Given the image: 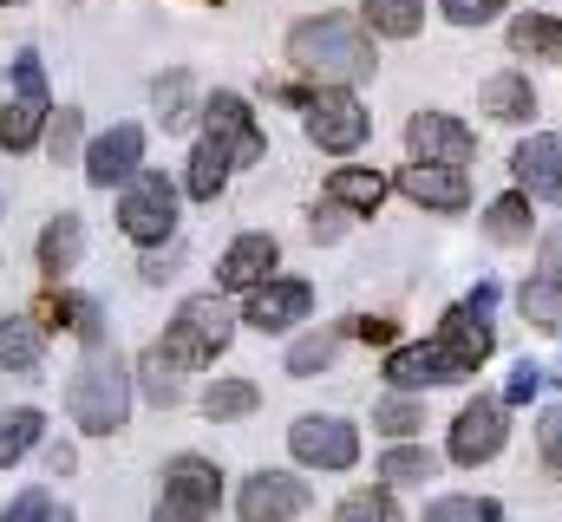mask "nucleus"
<instances>
[{
	"mask_svg": "<svg viewBox=\"0 0 562 522\" xmlns=\"http://www.w3.org/2000/svg\"><path fill=\"white\" fill-rule=\"evenodd\" d=\"M504 510L491 503V497H438L431 510H425V522H497Z\"/></svg>",
	"mask_w": 562,
	"mask_h": 522,
	"instance_id": "c9c22d12",
	"label": "nucleus"
},
{
	"mask_svg": "<svg viewBox=\"0 0 562 522\" xmlns=\"http://www.w3.org/2000/svg\"><path fill=\"white\" fill-rule=\"evenodd\" d=\"M353 333H360L367 347H393V333H400V327H393V320H353Z\"/></svg>",
	"mask_w": 562,
	"mask_h": 522,
	"instance_id": "37998d69",
	"label": "nucleus"
},
{
	"mask_svg": "<svg viewBox=\"0 0 562 522\" xmlns=\"http://www.w3.org/2000/svg\"><path fill=\"white\" fill-rule=\"evenodd\" d=\"M307 314H314V287H307V281H281V274H269V281L249 294V314H243V320H249L256 333H288V327L307 320Z\"/></svg>",
	"mask_w": 562,
	"mask_h": 522,
	"instance_id": "2eb2a0df",
	"label": "nucleus"
},
{
	"mask_svg": "<svg viewBox=\"0 0 562 522\" xmlns=\"http://www.w3.org/2000/svg\"><path fill=\"white\" fill-rule=\"evenodd\" d=\"M543 268H550V274H562V229L543 242Z\"/></svg>",
	"mask_w": 562,
	"mask_h": 522,
	"instance_id": "49530a36",
	"label": "nucleus"
},
{
	"mask_svg": "<svg viewBox=\"0 0 562 522\" xmlns=\"http://www.w3.org/2000/svg\"><path fill=\"white\" fill-rule=\"evenodd\" d=\"M386 386L393 392H419V386H451V379H445L438 347L425 340V347H393V353H386Z\"/></svg>",
	"mask_w": 562,
	"mask_h": 522,
	"instance_id": "4be33fe9",
	"label": "nucleus"
},
{
	"mask_svg": "<svg viewBox=\"0 0 562 522\" xmlns=\"http://www.w3.org/2000/svg\"><path fill=\"white\" fill-rule=\"evenodd\" d=\"M262 405V392L249 386V379H216V386L203 392V418L210 424H236V418H249Z\"/></svg>",
	"mask_w": 562,
	"mask_h": 522,
	"instance_id": "c756f323",
	"label": "nucleus"
},
{
	"mask_svg": "<svg viewBox=\"0 0 562 522\" xmlns=\"http://www.w3.org/2000/svg\"><path fill=\"white\" fill-rule=\"evenodd\" d=\"M340 236V216H314V242H334Z\"/></svg>",
	"mask_w": 562,
	"mask_h": 522,
	"instance_id": "de8ad7c7",
	"label": "nucleus"
},
{
	"mask_svg": "<svg viewBox=\"0 0 562 522\" xmlns=\"http://www.w3.org/2000/svg\"><path fill=\"white\" fill-rule=\"evenodd\" d=\"M138 274L150 281V287H157V281H170V274H177V256H144V261H138Z\"/></svg>",
	"mask_w": 562,
	"mask_h": 522,
	"instance_id": "c03bdc74",
	"label": "nucleus"
},
{
	"mask_svg": "<svg viewBox=\"0 0 562 522\" xmlns=\"http://www.w3.org/2000/svg\"><path fill=\"white\" fill-rule=\"evenodd\" d=\"M138 386H144V398L164 411V405H177V398H183V366H177L164 347H150V353L138 360Z\"/></svg>",
	"mask_w": 562,
	"mask_h": 522,
	"instance_id": "bb28decb",
	"label": "nucleus"
},
{
	"mask_svg": "<svg viewBox=\"0 0 562 522\" xmlns=\"http://www.w3.org/2000/svg\"><path fill=\"white\" fill-rule=\"evenodd\" d=\"M46 522H72V510H46Z\"/></svg>",
	"mask_w": 562,
	"mask_h": 522,
	"instance_id": "09e8293b",
	"label": "nucleus"
},
{
	"mask_svg": "<svg viewBox=\"0 0 562 522\" xmlns=\"http://www.w3.org/2000/svg\"><path fill=\"white\" fill-rule=\"evenodd\" d=\"M438 7H445L451 26H484V20H497L510 0H438Z\"/></svg>",
	"mask_w": 562,
	"mask_h": 522,
	"instance_id": "58836bf2",
	"label": "nucleus"
},
{
	"mask_svg": "<svg viewBox=\"0 0 562 522\" xmlns=\"http://www.w3.org/2000/svg\"><path fill=\"white\" fill-rule=\"evenodd\" d=\"M46 144H53V163H66V157L79 150V112H59L53 130H46Z\"/></svg>",
	"mask_w": 562,
	"mask_h": 522,
	"instance_id": "ea45409f",
	"label": "nucleus"
},
{
	"mask_svg": "<svg viewBox=\"0 0 562 522\" xmlns=\"http://www.w3.org/2000/svg\"><path fill=\"white\" fill-rule=\"evenodd\" d=\"M510 53L562 66V20L557 13H517V20H510Z\"/></svg>",
	"mask_w": 562,
	"mask_h": 522,
	"instance_id": "393cba45",
	"label": "nucleus"
},
{
	"mask_svg": "<svg viewBox=\"0 0 562 522\" xmlns=\"http://www.w3.org/2000/svg\"><path fill=\"white\" fill-rule=\"evenodd\" d=\"M334 353H340V333H307V340H294L288 347V379H314V373H327L334 366Z\"/></svg>",
	"mask_w": 562,
	"mask_h": 522,
	"instance_id": "2f4dec72",
	"label": "nucleus"
},
{
	"mask_svg": "<svg viewBox=\"0 0 562 522\" xmlns=\"http://www.w3.org/2000/svg\"><path fill=\"white\" fill-rule=\"evenodd\" d=\"M471 307H477V314H491V307H497V281H477V294H471Z\"/></svg>",
	"mask_w": 562,
	"mask_h": 522,
	"instance_id": "a18cd8bd",
	"label": "nucleus"
},
{
	"mask_svg": "<svg viewBox=\"0 0 562 522\" xmlns=\"http://www.w3.org/2000/svg\"><path fill=\"white\" fill-rule=\"evenodd\" d=\"M46 510H53V503H46V490H20V497L7 503V517H0V522H46Z\"/></svg>",
	"mask_w": 562,
	"mask_h": 522,
	"instance_id": "79ce46f5",
	"label": "nucleus"
},
{
	"mask_svg": "<svg viewBox=\"0 0 562 522\" xmlns=\"http://www.w3.org/2000/svg\"><path fill=\"white\" fill-rule=\"evenodd\" d=\"M477 105H484L497 125H530V118H537V86H530L524 72H497V79H484Z\"/></svg>",
	"mask_w": 562,
	"mask_h": 522,
	"instance_id": "6ab92c4d",
	"label": "nucleus"
},
{
	"mask_svg": "<svg viewBox=\"0 0 562 522\" xmlns=\"http://www.w3.org/2000/svg\"><path fill=\"white\" fill-rule=\"evenodd\" d=\"M243 522H294L307 510V484L301 477H281V470H256L236 497Z\"/></svg>",
	"mask_w": 562,
	"mask_h": 522,
	"instance_id": "dca6fc26",
	"label": "nucleus"
},
{
	"mask_svg": "<svg viewBox=\"0 0 562 522\" xmlns=\"http://www.w3.org/2000/svg\"><path fill=\"white\" fill-rule=\"evenodd\" d=\"M406 144H413V157H419V163H451V170H464V163L477 157L471 125H458L451 112H413Z\"/></svg>",
	"mask_w": 562,
	"mask_h": 522,
	"instance_id": "9b49d317",
	"label": "nucleus"
},
{
	"mask_svg": "<svg viewBox=\"0 0 562 522\" xmlns=\"http://www.w3.org/2000/svg\"><path fill=\"white\" fill-rule=\"evenodd\" d=\"M373 424H380L386 438H419V431H425V405L400 392V398H386V405L373 411Z\"/></svg>",
	"mask_w": 562,
	"mask_h": 522,
	"instance_id": "f704fd0d",
	"label": "nucleus"
},
{
	"mask_svg": "<svg viewBox=\"0 0 562 522\" xmlns=\"http://www.w3.org/2000/svg\"><path fill=\"white\" fill-rule=\"evenodd\" d=\"M288 451H294L301 464H314V470H353V457H360V431H353L347 418H321V411H307V418L288 424Z\"/></svg>",
	"mask_w": 562,
	"mask_h": 522,
	"instance_id": "0eeeda50",
	"label": "nucleus"
},
{
	"mask_svg": "<svg viewBox=\"0 0 562 522\" xmlns=\"http://www.w3.org/2000/svg\"><path fill=\"white\" fill-rule=\"evenodd\" d=\"M79 249H86V223H79L72 209H59V216L40 229V268H46V281H59L66 268H79Z\"/></svg>",
	"mask_w": 562,
	"mask_h": 522,
	"instance_id": "5701e85b",
	"label": "nucleus"
},
{
	"mask_svg": "<svg viewBox=\"0 0 562 522\" xmlns=\"http://www.w3.org/2000/svg\"><path fill=\"white\" fill-rule=\"evenodd\" d=\"M190 118H196V112H190V72H164V79H157V125L183 130Z\"/></svg>",
	"mask_w": 562,
	"mask_h": 522,
	"instance_id": "72a5a7b5",
	"label": "nucleus"
},
{
	"mask_svg": "<svg viewBox=\"0 0 562 522\" xmlns=\"http://www.w3.org/2000/svg\"><path fill=\"white\" fill-rule=\"evenodd\" d=\"M327 203H334V209H353V216H373V209L386 203V177H380V170H360V163H340V170L327 177Z\"/></svg>",
	"mask_w": 562,
	"mask_h": 522,
	"instance_id": "aec40b11",
	"label": "nucleus"
},
{
	"mask_svg": "<svg viewBox=\"0 0 562 522\" xmlns=\"http://www.w3.org/2000/svg\"><path fill=\"white\" fill-rule=\"evenodd\" d=\"M288 66L301 79H321V86H360L373 72V46L353 20L340 13H321V20H301L288 33Z\"/></svg>",
	"mask_w": 562,
	"mask_h": 522,
	"instance_id": "f257e3e1",
	"label": "nucleus"
},
{
	"mask_svg": "<svg viewBox=\"0 0 562 522\" xmlns=\"http://www.w3.org/2000/svg\"><path fill=\"white\" fill-rule=\"evenodd\" d=\"M557 379H562V373H557Z\"/></svg>",
	"mask_w": 562,
	"mask_h": 522,
	"instance_id": "603ef678",
	"label": "nucleus"
},
{
	"mask_svg": "<svg viewBox=\"0 0 562 522\" xmlns=\"http://www.w3.org/2000/svg\"><path fill=\"white\" fill-rule=\"evenodd\" d=\"M537 392H543V366H530V360H524V366L510 373V386H504V405H530Z\"/></svg>",
	"mask_w": 562,
	"mask_h": 522,
	"instance_id": "a19ab883",
	"label": "nucleus"
},
{
	"mask_svg": "<svg viewBox=\"0 0 562 522\" xmlns=\"http://www.w3.org/2000/svg\"><path fill=\"white\" fill-rule=\"evenodd\" d=\"M380 477H386V484H425V477H438V457L400 438V444L380 457Z\"/></svg>",
	"mask_w": 562,
	"mask_h": 522,
	"instance_id": "473e14b6",
	"label": "nucleus"
},
{
	"mask_svg": "<svg viewBox=\"0 0 562 522\" xmlns=\"http://www.w3.org/2000/svg\"><path fill=\"white\" fill-rule=\"evenodd\" d=\"M223 503V477L210 457H170L164 464V490H157V517L150 522H210Z\"/></svg>",
	"mask_w": 562,
	"mask_h": 522,
	"instance_id": "39448f33",
	"label": "nucleus"
},
{
	"mask_svg": "<svg viewBox=\"0 0 562 522\" xmlns=\"http://www.w3.org/2000/svg\"><path fill=\"white\" fill-rule=\"evenodd\" d=\"M40 431H46V418H40L33 405H13V411H0V464H20V457L40 444Z\"/></svg>",
	"mask_w": 562,
	"mask_h": 522,
	"instance_id": "7c9ffc66",
	"label": "nucleus"
},
{
	"mask_svg": "<svg viewBox=\"0 0 562 522\" xmlns=\"http://www.w3.org/2000/svg\"><path fill=\"white\" fill-rule=\"evenodd\" d=\"M276 261H281V242L276 236H262V229H249V236H236V242L223 249L216 287H223V294H256V287L276 274Z\"/></svg>",
	"mask_w": 562,
	"mask_h": 522,
	"instance_id": "ddd939ff",
	"label": "nucleus"
},
{
	"mask_svg": "<svg viewBox=\"0 0 562 522\" xmlns=\"http://www.w3.org/2000/svg\"><path fill=\"white\" fill-rule=\"evenodd\" d=\"M203 7H223V0H203Z\"/></svg>",
	"mask_w": 562,
	"mask_h": 522,
	"instance_id": "8fccbe9b",
	"label": "nucleus"
},
{
	"mask_svg": "<svg viewBox=\"0 0 562 522\" xmlns=\"http://www.w3.org/2000/svg\"><path fill=\"white\" fill-rule=\"evenodd\" d=\"M229 340H236V314H229L216 294H196V300H183V307H177V320H170V333H164L157 347L190 373V366H210Z\"/></svg>",
	"mask_w": 562,
	"mask_h": 522,
	"instance_id": "7ed1b4c3",
	"label": "nucleus"
},
{
	"mask_svg": "<svg viewBox=\"0 0 562 522\" xmlns=\"http://www.w3.org/2000/svg\"><path fill=\"white\" fill-rule=\"evenodd\" d=\"M40 353H46V327H40L33 314L0 320V366H7V373L33 379V373H40Z\"/></svg>",
	"mask_w": 562,
	"mask_h": 522,
	"instance_id": "412c9836",
	"label": "nucleus"
},
{
	"mask_svg": "<svg viewBox=\"0 0 562 522\" xmlns=\"http://www.w3.org/2000/svg\"><path fill=\"white\" fill-rule=\"evenodd\" d=\"M138 157H144V130L112 125L92 150H86V183H92V190H112V183H125V177L138 170Z\"/></svg>",
	"mask_w": 562,
	"mask_h": 522,
	"instance_id": "a211bd4d",
	"label": "nucleus"
},
{
	"mask_svg": "<svg viewBox=\"0 0 562 522\" xmlns=\"http://www.w3.org/2000/svg\"><path fill=\"white\" fill-rule=\"evenodd\" d=\"M484 236L504 242V249H510V242H530V196H524V190L497 196V203L484 209Z\"/></svg>",
	"mask_w": 562,
	"mask_h": 522,
	"instance_id": "c85d7f7f",
	"label": "nucleus"
},
{
	"mask_svg": "<svg viewBox=\"0 0 562 522\" xmlns=\"http://www.w3.org/2000/svg\"><path fill=\"white\" fill-rule=\"evenodd\" d=\"M517 314L537 327V333H562V274H537L517 287Z\"/></svg>",
	"mask_w": 562,
	"mask_h": 522,
	"instance_id": "a878e982",
	"label": "nucleus"
},
{
	"mask_svg": "<svg viewBox=\"0 0 562 522\" xmlns=\"http://www.w3.org/2000/svg\"><path fill=\"white\" fill-rule=\"evenodd\" d=\"M360 13H367V26L386 33V39H413L425 26V0H360Z\"/></svg>",
	"mask_w": 562,
	"mask_h": 522,
	"instance_id": "cd10ccee",
	"label": "nucleus"
},
{
	"mask_svg": "<svg viewBox=\"0 0 562 522\" xmlns=\"http://www.w3.org/2000/svg\"><path fill=\"white\" fill-rule=\"evenodd\" d=\"M510 177H517L524 196H543V203H557L562 209V130H537V137H524L517 157H510Z\"/></svg>",
	"mask_w": 562,
	"mask_h": 522,
	"instance_id": "f8f14e48",
	"label": "nucleus"
},
{
	"mask_svg": "<svg viewBox=\"0 0 562 522\" xmlns=\"http://www.w3.org/2000/svg\"><path fill=\"white\" fill-rule=\"evenodd\" d=\"M66 411H72V424H79L86 438H112V431L125 424V411H132V373H125V360H119L105 340L86 347V366L72 373Z\"/></svg>",
	"mask_w": 562,
	"mask_h": 522,
	"instance_id": "f03ea898",
	"label": "nucleus"
},
{
	"mask_svg": "<svg viewBox=\"0 0 562 522\" xmlns=\"http://www.w3.org/2000/svg\"><path fill=\"white\" fill-rule=\"evenodd\" d=\"M203 125H210V137L229 150V163H262V130H256V112L236 99V92H216L210 105H203Z\"/></svg>",
	"mask_w": 562,
	"mask_h": 522,
	"instance_id": "4468645a",
	"label": "nucleus"
},
{
	"mask_svg": "<svg viewBox=\"0 0 562 522\" xmlns=\"http://www.w3.org/2000/svg\"><path fill=\"white\" fill-rule=\"evenodd\" d=\"M367 130H373V112L353 99V86H321V92L307 99V137H314L321 150L347 157V150L367 144Z\"/></svg>",
	"mask_w": 562,
	"mask_h": 522,
	"instance_id": "423d86ee",
	"label": "nucleus"
},
{
	"mask_svg": "<svg viewBox=\"0 0 562 522\" xmlns=\"http://www.w3.org/2000/svg\"><path fill=\"white\" fill-rule=\"evenodd\" d=\"M13 86H20V99L0 112V150H13V157H20V150H33V144H40L46 112H53V105H46V79H40V59H33V53H20V59H13Z\"/></svg>",
	"mask_w": 562,
	"mask_h": 522,
	"instance_id": "6e6552de",
	"label": "nucleus"
},
{
	"mask_svg": "<svg viewBox=\"0 0 562 522\" xmlns=\"http://www.w3.org/2000/svg\"><path fill=\"white\" fill-rule=\"evenodd\" d=\"M504 438H510V424H504V398L477 392V398L458 411V424H451V464H484V457L504 451Z\"/></svg>",
	"mask_w": 562,
	"mask_h": 522,
	"instance_id": "9d476101",
	"label": "nucleus"
},
{
	"mask_svg": "<svg viewBox=\"0 0 562 522\" xmlns=\"http://www.w3.org/2000/svg\"><path fill=\"white\" fill-rule=\"evenodd\" d=\"M229 170H236V163H229V150H223L216 137H203V144L190 150V170H183V190H190L196 203H216V196H223V183H229Z\"/></svg>",
	"mask_w": 562,
	"mask_h": 522,
	"instance_id": "b1692460",
	"label": "nucleus"
},
{
	"mask_svg": "<svg viewBox=\"0 0 562 522\" xmlns=\"http://www.w3.org/2000/svg\"><path fill=\"white\" fill-rule=\"evenodd\" d=\"M537 451H543V470L562 477V405H550V411L537 418Z\"/></svg>",
	"mask_w": 562,
	"mask_h": 522,
	"instance_id": "4c0bfd02",
	"label": "nucleus"
},
{
	"mask_svg": "<svg viewBox=\"0 0 562 522\" xmlns=\"http://www.w3.org/2000/svg\"><path fill=\"white\" fill-rule=\"evenodd\" d=\"M400 190L419 203V209H438V216H458L464 203H471V183H464V170H451V163H406L400 170Z\"/></svg>",
	"mask_w": 562,
	"mask_h": 522,
	"instance_id": "f3484780",
	"label": "nucleus"
},
{
	"mask_svg": "<svg viewBox=\"0 0 562 522\" xmlns=\"http://www.w3.org/2000/svg\"><path fill=\"white\" fill-rule=\"evenodd\" d=\"M119 229H125L138 249H164V242L177 236V190H170V177H157V170H132V177H125Z\"/></svg>",
	"mask_w": 562,
	"mask_h": 522,
	"instance_id": "20e7f679",
	"label": "nucleus"
},
{
	"mask_svg": "<svg viewBox=\"0 0 562 522\" xmlns=\"http://www.w3.org/2000/svg\"><path fill=\"white\" fill-rule=\"evenodd\" d=\"M0 7H7V0H0Z\"/></svg>",
	"mask_w": 562,
	"mask_h": 522,
	"instance_id": "3c124183",
	"label": "nucleus"
},
{
	"mask_svg": "<svg viewBox=\"0 0 562 522\" xmlns=\"http://www.w3.org/2000/svg\"><path fill=\"white\" fill-rule=\"evenodd\" d=\"M334 522H400V510H393L386 490H353V497L334 510Z\"/></svg>",
	"mask_w": 562,
	"mask_h": 522,
	"instance_id": "e433bc0d",
	"label": "nucleus"
},
{
	"mask_svg": "<svg viewBox=\"0 0 562 522\" xmlns=\"http://www.w3.org/2000/svg\"><path fill=\"white\" fill-rule=\"evenodd\" d=\"M438 360H445V379H471L484 360H491V347H497V333L484 327V314L464 300V307H451L445 320H438Z\"/></svg>",
	"mask_w": 562,
	"mask_h": 522,
	"instance_id": "1a4fd4ad",
	"label": "nucleus"
}]
</instances>
